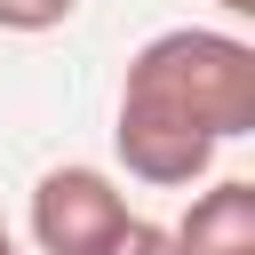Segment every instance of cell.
Masks as SVG:
<instances>
[{
	"label": "cell",
	"mask_w": 255,
	"mask_h": 255,
	"mask_svg": "<svg viewBox=\"0 0 255 255\" xmlns=\"http://www.w3.org/2000/svg\"><path fill=\"white\" fill-rule=\"evenodd\" d=\"M239 135H255V48L239 32L175 24L128 56L112 143L135 183L191 191V183H207L215 151Z\"/></svg>",
	"instance_id": "cell-1"
},
{
	"label": "cell",
	"mask_w": 255,
	"mask_h": 255,
	"mask_svg": "<svg viewBox=\"0 0 255 255\" xmlns=\"http://www.w3.org/2000/svg\"><path fill=\"white\" fill-rule=\"evenodd\" d=\"M128 223H135V207L104 167H48L32 183V247L40 255H104Z\"/></svg>",
	"instance_id": "cell-2"
},
{
	"label": "cell",
	"mask_w": 255,
	"mask_h": 255,
	"mask_svg": "<svg viewBox=\"0 0 255 255\" xmlns=\"http://www.w3.org/2000/svg\"><path fill=\"white\" fill-rule=\"evenodd\" d=\"M175 255H255V183L247 175H215L207 191H191L183 223H167Z\"/></svg>",
	"instance_id": "cell-3"
},
{
	"label": "cell",
	"mask_w": 255,
	"mask_h": 255,
	"mask_svg": "<svg viewBox=\"0 0 255 255\" xmlns=\"http://www.w3.org/2000/svg\"><path fill=\"white\" fill-rule=\"evenodd\" d=\"M72 8H80V0H0V32H24V40H40V32L72 24Z\"/></svg>",
	"instance_id": "cell-4"
},
{
	"label": "cell",
	"mask_w": 255,
	"mask_h": 255,
	"mask_svg": "<svg viewBox=\"0 0 255 255\" xmlns=\"http://www.w3.org/2000/svg\"><path fill=\"white\" fill-rule=\"evenodd\" d=\"M104 255H175V239H167V223H143V215H135Z\"/></svg>",
	"instance_id": "cell-5"
},
{
	"label": "cell",
	"mask_w": 255,
	"mask_h": 255,
	"mask_svg": "<svg viewBox=\"0 0 255 255\" xmlns=\"http://www.w3.org/2000/svg\"><path fill=\"white\" fill-rule=\"evenodd\" d=\"M215 8H223V16H255V0H215Z\"/></svg>",
	"instance_id": "cell-6"
},
{
	"label": "cell",
	"mask_w": 255,
	"mask_h": 255,
	"mask_svg": "<svg viewBox=\"0 0 255 255\" xmlns=\"http://www.w3.org/2000/svg\"><path fill=\"white\" fill-rule=\"evenodd\" d=\"M0 255H24V247H16V231H8V223H0Z\"/></svg>",
	"instance_id": "cell-7"
}]
</instances>
